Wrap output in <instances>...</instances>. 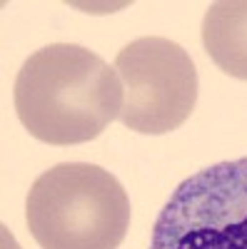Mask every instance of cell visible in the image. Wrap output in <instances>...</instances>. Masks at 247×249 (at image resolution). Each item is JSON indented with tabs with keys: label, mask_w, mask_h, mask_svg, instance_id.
Listing matches in <instances>:
<instances>
[{
	"label": "cell",
	"mask_w": 247,
	"mask_h": 249,
	"mask_svg": "<svg viewBox=\"0 0 247 249\" xmlns=\"http://www.w3.org/2000/svg\"><path fill=\"white\" fill-rule=\"evenodd\" d=\"M25 219L40 249H117L128 237L130 199L108 170L63 162L33 182Z\"/></svg>",
	"instance_id": "2"
},
{
	"label": "cell",
	"mask_w": 247,
	"mask_h": 249,
	"mask_svg": "<svg viewBox=\"0 0 247 249\" xmlns=\"http://www.w3.org/2000/svg\"><path fill=\"white\" fill-rule=\"evenodd\" d=\"M122 80L120 122L140 135H168L195 110L197 68L182 45L168 37H137L115 57Z\"/></svg>",
	"instance_id": "4"
},
{
	"label": "cell",
	"mask_w": 247,
	"mask_h": 249,
	"mask_svg": "<svg viewBox=\"0 0 247 249\" xmlns=\"http://www.w3.org/2000/svg\"><path fill=\"white\" fill-rule=\"evenodd\" d=\"M202 45L225 75L247 80V0H220L208 8Z\"/></svg>",
	"instance_id": "5"
},
{
	"label": "cell",
	"mask_w": 247,
	"mask_h": 249,
	"mask_svg": "<svg viewBox=\"0 0 247 249\" xmlns=\"http://www.w3.org/2000/svg\"><path fill=\"white\" fill-rule=\"evenodd\" d=\"M150 249H247V157L182 179L152 224Z\"/></svg>",
	"instance_id": "3"
},
{
	"label": "cell",
	"mask_w": 247,
	"mask_h": 249,
	"mask_svg": "<svg viewBox=\"0 0 247 249\" xmlns=\"http://www.w3.org/2000/svg\"><path fill=\"white\" fill-rule=\"evenodd\" d=\"M122 80L97 53L53 43L33 53L15 77L13 102L28 135L48 144L100 137L122 110Z\"/></svg>",
	"instance_id": "1"
}]
</instances>
